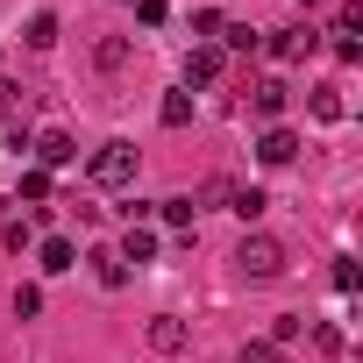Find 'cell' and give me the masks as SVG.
Returning <instances> with one entry per match:
<instances>
[{
	"label": "cell",
	"instance_id": "6da1fadb",
	"mask_svg": "<svg viewBox=\"0 0 363 363\" xmlns=\"http://www.w3.org/2000/svg\"><path fill=\"white\" fill-rule=\"evenodd\" d=\"M86 178H93L100 193L135 186V150H128V143H100V150H93V164H86Z\"/></svg>",
	"mask_w": 363,
	"mask_h": 363
},
{
	"label": "cell",
	"instance_id": "7a4b0ae2",
	"mask_svg": "<svg viewBox=\"0 0 363 363\" xmlns=\"http://www.w3.org/2000/svg\"><path fill=\"white\" fill-rule=\"evenodd\" d=\"M235 271L242 278H285V242L278 235H242V250H235Z\"/></svg>",
	"mask_w": 363,
	"mask_h": 363
},
{
	"label": "cell",
	"instance_id": "3957f363",
	"mask_svg": "<svg viewBox=\"0 0 363 363\" xmlns=\"http://www.w3.org/2000/svg\"><path fill=\"white\" fill-rule=\"evenodd\" d=\"M72 157H79V143H72L65 128H43V135H36V164H43V171H65Z\"/></svg>",
	"mask_w": 363,
	"mask_h": 363
},
{
	"label": "cell",
	"instance_id": "277c9868",
	"mask_svg": "<svg viewBox=\"0 0 363 363\" xmlns=\"http://www.w3.org/2000/svg\"><path fill=\"white\" fill-rule=\"evenodd\" d=\"M313 43H320V36H313V29L299 22V29H278V36H271V57H278V65H299V57H306Z\"/></svg>",
	"mask_w": 363,
	"mask_h": 363
},
{
	"label": "cell",
	"instance_id": "5b68a950",
	"mask_svg": "<svg viewBox=\"0 0 363 363\" xmlns=\"http://www.w3.org/2000/svg\"><path fill=\"white\" fill-rule=\"evenodd\" d=\"M36 264L57 278V271H79V250H72V235H43V250H36Z\"/></svg>",
	"mask_w": 363,
	"mask_h": 363
},
{
	"label": "cell",
	"instance_id": "8992f818",
	"mask_svg": "<svg viewBox=\"0 0 363 363\" xmlns=\"http://www.w3.org/2000/svg\"><path fill=\"white\" fill-rule=\"evenodd\" d=\"M150 349H157V356H178V349H186V320L157 313V320H150Z\"/></svg>",
	"mask_w": 363,
	"mask_h": 363
},
{
	"label": "cell",
	"instance_id": "52a82bcc",
	"mask_svg": "<svg viewBox=\"0 0 363 363\" xmlns=\"http://www.w3.org/2000/svg\"><path fill=\"white\" fill-rule=\"evenodd\" d=\"M221 65H228V57H221L214 43H200V50L186 57V79H193V86H214V79H221Z\"/></svg>",
	"mask_w": 363,
	"mask_h": 363
},
{
	"label": "cell",
	"instance_id": "ba28073f",
	"mask_svg": "<svg viewBox=\"0 0 363 363\" xmlns=\"http://www.w3.org/2000/svg\"><path fill=\"white\" fill-rule=\"evenodd\" d=\"M257 157H264V164H292V157H299V135H292V128H264Z\"/></svg>",
	"mask_w": 363,
	"mask_h": 363
},
{
	"label": "cell",
	"instance_id": "9c48e42d",
	"mask_svg": "<svg viewBox=\"0 0 363 363\" xmlns=\"http://www.w3.org/2000/svg\"><path fill=\"white\" fill-rule=\"evenodd\" d=\"M250 107H257V121H278V114H285V79H264V86L250 93Z\"/></svg>",
	"mask_w": 363,
	"mask_h": 363
},
{
	"label": "cell",
	"instance_id": "30bf717a",
	"mask_svg": "<svg viewBox=\"0 0 363 363\" xmlns=\"http://www.w3.org/2000/svg\"><path fill=\"white\" fill-rule=\"evenodd\" d=\"M114 257H121V264H150V257H157V235H150V228L135 221V228L121 235V250H114Z\"/></svg>",
	"mask_w": 363,
	"mask_h": 363
},
{
	"label": "cell",
	"instance_id": "8fae6325",
	"mask_svg": "<svg viewBox=\"0 0 363 363\" xmlns=\"http://www.w3.org/2000/svg\"><path fill=\"white\" fill-rule=\"evenodd\" d=\"M93 278H100L107 292H121V285H128V264H121L114 250H100V257H93Z\"/></svg>",
	"mask_w": 363,
	"mask_h": 363
},
{
	"label": "cell",
	"instance_id": "7c38bea8",
	"mask_svg": "<svg viewBox=\"0 0 363 363\" xmlns=\"http://www.w3.org/2000/svg\"><path fill=\"white\" fill-rule=\"evenodd\" d=\"M22 43H29V50H50V43H57V15H50V8L29 15V36H22Z\"/></svg>",
	"mask_w": 363,
	"mask_h": 363
},
{
	"label": "cell",
	"instance_id": "4fadbf2b",
	"mask_svg": "<svg viewBox=\"0 0 363 363\" xmlns=\"http://www.w3.org/2000/svg\"><path fill=\"white\" fill-rule=\"evenodd\" d=\"M299 335H306V320H299V313H278V320H271V335H264V342H271V349H292V342H299Z\"/></svg>",
	"mask_w": 363,
	"mask_h": 363
},
{
	"label": "cell",
	"instance_id": "5bb4252c",
	"mask_svg": "<svg viewBox=\"0 0 363 363\" xmlns=\"http://www.w3.org/2000/svg\"><path fill=\"white\" fill-rule=\"evenodd\" d=\"M157 114H164V128H186V121H193V93H164Z\"/></svg>",
	"mask_w": 363,
	"mask_h": 363
},
{
	"label": "cell",
	"instance_id": "9a60e30c",
	"mask_svg": "<svg viewBox=\"0 0 363 363\" xmlns=\"http://www.w3.org/2000/svg\"><path fill=\"white\" fill-rule=\"evenodd\" d=\"M157 214H164L171 228H193V214H200V207H193V200H157Z\"/></svg>",
	"mask_w": 363,
	"mask_h": 363
},
{
	"label": "cell",
	"instance_id": "2e32d148",
	"mask_svg": "<svg viewBox=\"0 0 363 363\" xmlns=\"http://www.w3.org/2000/svg\"><path fill=\"white\" fill-rule=\"evenodd\" d=\"M22 200H36V207L50 200V171H22Z\"/></svg>",
	"mask_w": 363,
	"mask_h": 363
},
{
	"label": "cell",
	"instance_id": "e0dca14e",
	"mask_svg": "<svg viewBox=\"0 0 363 363\" xmlns=\"http://www.w3.org/2000/svg\"><path fill=\"white\" fill-rule=\"evenodd\" d=\"M363 29V8H356V0H342V8H335V36H356Z\"/></svg>",
	"mask_w": 363,
	"mask_h": 363
},
{
	"label": "cell",
	"instance_id": "ac0fdd59",
	"mask_svg": "<svg viewBox=\"0 0 363 363\" xmlns=\"http://www.w3.org/2000/svg\"><path fill=\"white\" fill-rule=\"evenodd\" d=\"M264 207H271V200H264V193H257V186H242V193H235V214H242V221H257V214H264Z\"/></svg>",
	"mask_w": 363,
	"mask_h": 363
},
{
	"label": "cell",
	"instance_id": "d6986e66",
	"mask_svg": "<svg viewBox=\"0 0 363 363\" xmlns=\"http://www.w3.org/2000/svg\"><path fill=\"white\" fill-rule=\"evenodd\" d=\"M221 43H228V50H257V43H264V36H257V29H242V22H235V29H221Z\"/></svg>",
	"mask_w": 363,
	"mask_h": 363
},
{
	"label": "cell",
	"instance_id": "ffe728a7",
	"mask_svg": "<svg viewBox=\"0 0 363 363\" xmlns=\"http://www.w3.org/2000/svg\"><path fill=\"white\" fill-rule=\"evenodd\" d=\"M100 65H107V72H121V65H128V43H121V36H107V43H100Z\"/></svg>",
	"mask_w": 363,
	"mask_h": 363
},
{
	"label": "cell",
	"instance_id": "44dd1931",
	"mask_svg": "<svg viewBox=\"0 0 363 363\" xmlns=\"http://www.w3.org/2000/svg\"><path fill=\"white\" fill-rule=\"evenodd\" d=\"M313 114H320V121H342V100H335V86H320V93H313Z\"/></svg>",
	"mask_w": 363,
	"mask_h": 363
},
{
	"label": "cell",
	"instance_id": "7402d4cb",
	"mask_svg": "<svg viewBox=\"0 0 363 363\" xmlns=\"http://www.w3.org/2000/svg\"><path fill=\"white\" fill-rule=\"evenodd\" d=\"M221 29H228V22H221L214 8H200V15H193V36H221Z\"/></svg>",
	"mask_w": 363,
	"mask_h": 363
},
{
	"label": "cell",
	"instance_id": "603a6c76",
	"mask_svg": "<svg viewBox=\"0 0 363 363\" xmlns=\"http://www.w3.org/2000/svg\"><path fill=\"white\" fill-rule=\"evenodd\" d=\"M313 349L320 356H342V328H313Z\"/></svg>",
	"mask_w": 363,
	"mask_h": 363
},
{
	"label": "cell",
	"instance_id": "cb8c5ba5",
	"mask_svg": "<svg viewBox=\"0 0 363 363\" xmlns=\"http://www.w3.org/2000/svg\"><path fill=\"white\" fill-rule=\"evenodd\" d=\"M242 363H285V349H271V342H250V349H242Z\"/></svg>",
	"mask_w": 363,
	"mask_h": 363
},
{
	"label": "cell",
	"instance_id": "d4e9b609",
	"mask_svg": "<svg viewBox=\"0 0 363 363\" xmlns=\"http://www.w3.org/2000/svg\"><path fill=\"white\" fill-rule=\"evenodd\" d=\"M306 8H313V0H306Z\"/></svg>",
	"mask_w": 363,
	"mask_h": 363
}]
</instances>
